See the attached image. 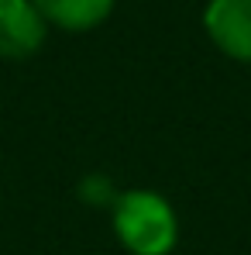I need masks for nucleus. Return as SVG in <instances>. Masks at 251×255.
<instances>
[{"label": "nucleus", "instance_id": "nucleus-1", "mask_svg": "<svg viewBox=\"0 0 251 255\" xmlns=\"http://www.w3.org/2000/svg\"><path fill=\"white\" fill-rule=\"evenodd\" d=\"M114 228L134 255H166L172 252L175 235H179L172 207L159 193H148V190H134V193L117 197Z\"/></svg>", "mask_w": 251, "mask_h": 255}, {"label": "nucleus", "instance_id": "nucleus-2", "mask_svg": "<svg viewBox=\"0 0 251 255\" xmlns=\"http://www.w3.org/2000/svg\"><path fill=\"white\" fill-rule=\"evenodd\" d=\"M48 21L38 14L35 0H0V55L28 59L45 42Z\"/></svg>", "mask_w": 251, "mask_h": 255}, {"label": "nucleus", "instance_id": "nucleus-3", "mask_svg": "<svg viewBox=\"0 0 251 255\" xmlns=\"http://www.w3.org/2000/svg\"><path fill=\"white\" fill-rule=\"evenodd\" d=\"M207 31L231 59L251 62V0H213L207 7Z\"/></svg>", "mask_w": 251, "mask_h": 255}, {"label": "nucleus", "instance_id": "nucleus-4", "mask_svg": "<svg viewBox=\"0 0 251 255\" xmlns=\"http://www.w3.org/2000/svg\"><path fill=\"white\" fill-rule=\"evenodd\" d=\"M35 7L48 24L66 31H89L110 17L114 0H35Z\"/></svg>", "mask_w": 251, "mask_h": 255}, {"label": "nucleus", "instance_id": "nucleus-5", "mask_svg": "<svg viewBox=\"0 0 251 255\" xmlns=\"http://www.w3.org/2000/svg\"><path fill=\"white\" fill-rule=\"evenodd\" d=\"M103 197H110L107 179L93 176V179H86V183H83V200H89V204H103Z\"/></svg>", "mask_w": 251, "mask_h": 255}]
</instances>
